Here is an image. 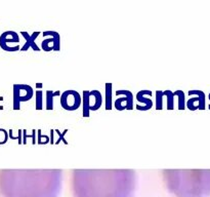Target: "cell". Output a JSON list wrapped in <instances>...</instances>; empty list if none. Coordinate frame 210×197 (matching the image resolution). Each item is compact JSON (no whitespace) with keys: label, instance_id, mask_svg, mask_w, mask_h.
Instances as JSON below:
<instances>
[{"label":"cell","instance_id":"1","mask_svg":"<svg viewBox=\"0 0 210 197\" xmlns=\"http://www.w3.org/2000/svg\"><path fill=\"white\" fill-rule=\"evenodd\" d=\"M137 175L132 169H74L75 197H132Z\"/></svg>","mask_w":210,"mask_h":197},{"label":"cell","instance_id":"2","mask_svg":"<svg viewBox=\"0 0 210 197\" xmlns=\"http://www.w3.org/2000/svg\"><path fill=\"white\" fill-rule=\"evenodd\" d=\"M61 169H24L7 173L1 190L4 197H59Z\"/></svg>","mask_w":210,"mask_h":197},{"label":"cell","instance_id":"3","mask_svg":"<svg viewBox=\"0 0 210 197\" xmlns=\"http://www.w3.org/2000/svg\"><path fill=\"white\" fill-rule=\"evenodd\" d=\"M163 177L168 190L176 197H206L210 194V172L165 169Z\"/></svg>","mask_w":210,"mask_h":197},{"label":"cell","instance_id":"4","mask_svg":"<svg viewBox=\"0 0 210 197\" xmlns=\"http://www.w3.org/2000/svg\"><path fill=\"white\" fill-rule=\"evenodd\" d=\"M82 101H83V116L88 117L89 112L95 111L100 109L103 104V96L99 90L87 91L84 90L82 92Z\"/></svg>","mask_w":210,"mask_h":197},{"label":"cell","instance_id":"5","mask_svg":"<svg viewBox=\"0 0 210 197\" xmlns=\"http://www.w3.org/2000/svg\"><path fill=\"white\" fill-rule=\"evenodd\" d=\"M33 96V88L27 84L13 85V109L19 110L22 102H27Z\"/></svg>","mask_w":210,"mask_h":197},{"label":"cell","instance_id":"6","mask_svg":"<svg viewBox=\"0 0 210 197\" xmlns=\"http://www.w3.org/2000/svg\"><path fill=\"white\" fill-rule=\"evenodd\" d=\"M0 46L5 52L20 51V37L14 31H5L0 36Z\"/></svg>","mask_w":210,"mask_h":197},{"label":"cell","instance_id":"7","mask_svg":"<svg viewBox=\"0 0 210 197\" xmlns=\"http://www.w3.org/2000/svg\"><path fill=\"white\" fill-rule=\"evenodd\" d=\"M82 98L76 90H66L61 96V105L68 111H75L80 107Z\"/></svg>","mask_w":210,"mask_h":197},{"label":"cell","instance_id":"8","mask_svg":"<svg viewBox=\"0 0 210 197\" xmlns=\"http://www.w3.org/2000/svg\"><path fill=\"white\" fill-rule=\"evenodd\" d=\"M44 39L41 43V47L45 52L57 51L61 48V37L60 34L56 31H45L43 32Z\"/></svg>","mask_w":210,"mask_h":197},{"label":"cell","instance_id":"9","mask_svg":"<svg viewBox=\"0 0 210 197\" xmlns=\"http://www.w3.org/2000/svg\"><path fill=\"white\" fill-rule=\"evenodd\" d=\"M117 100L114 103V106L117 110H131L133 108V96L131 91L120 90L116 91Z\"/></svg>","mask_w":210,"mask_h":197},{"label":"cell","instance_id":"10","mask_svg":"<svg viewBox=\"0 0 210 197\" xmlns=\"http://www.w3.org/2000/svg\"><path fill=\"white\" fill-rule=\"evenodd\" d=\"M21 33H22V36L24 37V39H25V43L22 46V48L20 51L26 52L30 48L33 49L35 52L40 51L39 46H38L37 42H36L38 36H39V32H34L32 34H29L28 32H21Z\"/></svg>","mask_w":210,"mask_h":197},{"label":"cell","instance_id":"11","mask_svg":"<svg viewBox=\"0 0 210 197\" xmlns=\"http://www.w3.org/2000/svg\"><path fill=\"white\" fill-rule=\"evenodd\" d=\"M152 95H153V92L151 90H141L139 92H137V101L139 103L143 104V106H137V110L145 111V110H149L153 107V101H152V99H151Z\"/></svg>","mask_w":210,"mask_h":197},{"label":"cell","instance_id":"12","mask_svg":"<svg viewBox=\"0 0 210 197\" xmlns=\"http://www.w3.org/2000/svg\"><path fill=\"white\" fill-rule=\"evenodd\" d=\"M112 83L106 84V92H105V104H106V109L110 110L113 108V100H112Z\"/></svg>","mask_w":210,"mask_h":197},{"label":"cell","instance_id":"13","mask_svg":"<svg viewBox=\"0 0 210 197\" xmlns=\"http://www.w3.org/2000/svg\"><path fill=\"white\" fill-rule=\"evenodd\" d=\"M60 91H52V90H47L46 92V108L48 110H51L53 108V98L56 96H59Z\"/></svg>","mask_w":210,"mask_h":197},{"label":"cell","instance_id":"14","mask_svg":"<svg viewBox=\"0 0 210 197\" xmlns=\"http://www.w3.org/2000/svg\"><path fill=\"white\" fill-rule=\"evenodd\" d=\"M163 91H156V109H162L163 106Z\"/></svg>","mask_w":210,"mask_h":197},{"label":"cell","instance_id":"15","mask_svg":"<svg viewBox=\"0 0 210 197\" xmlns=\"http://www.w3.org/2000/svg\"><path fill=\"white\" fill-rule=\"evenodd\" d=\"M36 109L37 110H41L42 109V91L41 90H37L36 92Z\"/></svg>","mask_w":210,"mask_h":197},{"label":"cell","instance_id":"16","mask_svg":"<svg viewBox=\"0 0 210 197\" xmlns=\"http://www.w3.org/2000/svg\"><path fill=\"white\" fill-rule=\"evenodd\" d=\"M7 139H8V134H7V131L3 129H0V145L5 144L7 142Z\"/></svg>","mask_w":210,"mask_h":197},{"label":"cell","instance_id":"17","mask_svg":"<svg viewBox=\"0 0 210 197\" xmlns=\"http://www.w3.org/2000/svg\"><path fill=\"white\" fill-rule=\"evenodd\" d=\"M166 94L168 96V102H167V108L168 109H173V98L174 94L171 92L170 90H166Z\"/></svg>","mask_w":210,"mask_h":197}]
</instances>
